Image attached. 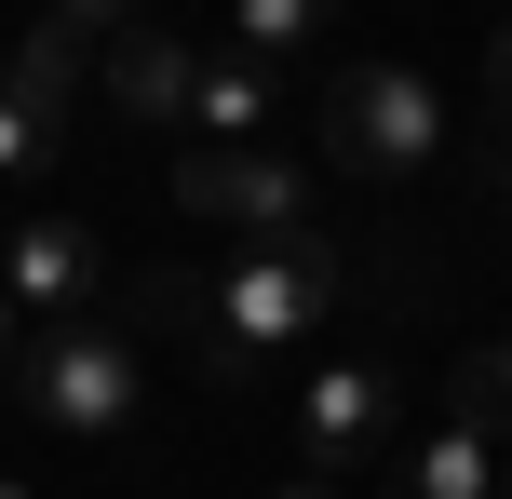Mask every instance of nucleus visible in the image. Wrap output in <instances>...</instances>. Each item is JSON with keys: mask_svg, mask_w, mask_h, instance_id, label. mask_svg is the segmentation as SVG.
Here are the masks:
<instances>
[{"mask_svg": "<svg viewBox=\"0 0 512 499\" xmlns=\"http://www.w3.org/2000/svg\"><path fill=\"white\" fill-rule=\"evenodd\" d=\"M337 311V243L324 230H283V243H243L216 284H189V338H203V378L216 392H256L310 324Z\"/></svg>", "mask_w": 512, "mask_h": 499, "instance_id": "1", "label": "nucleus"}, {"mask_svg": "<svg viewBox=\"0 0 512 499\" xmlns=\"http://www.w3.org/2000/svg\"><path fill=\"white\" fill-rule=\"evenodd\" d=\"M14 405L54 446H122L135 405H149V365H135L122 324H41V338L14 351Z\"/></svg>", "mask_w": 512, "mask_h": 499, "instance_id": "2", "label": "nucleus"}, {"mask_svg": "<svg viewBox=\"0 0 512 499\" xmlns=\"http://www.w3.org/2000/svg\"><path fill=\"white\" fill-rule=\"evenodd\" d=\"M445 135H459V108L405 54H351L337 95H324V162L337 176H418V162H445Z\"/></svg>", "mask_w": 512, "mask_h": 499, "instance_id": "3", "label": "nucleus"}, {"mask_svg": "<svg viewBox=\"0 0 512 499\" xmlns=\"http://www.w3.org/2000/svg\"><path fill=\"white\" fill-rule=\"evenodd\" d=\"M81 27H27L14 54H0V189H27V176H54L68 162V135H81Z\"/></svg>", "mask_w": 512, "mask_h": 499, "instance_id": "4", "label": "nucleus"}, {"mask_svg": "<svg viewBox=\"0 0 512 499\" xmlns=\"http://www.w3.org/2000/svg\"><path fill=\"white\" fill-rule=\"evenodd\" d=\"M0 297H14L27 338H41V324H95L108 230H95V216H14V230H0Z\"/></svg>", "mask_w": 512, "mask_h": 499, "instance_id": "5", "label": "nucleus"}, {"mask_svg": "<svg viewBox=\"0 0 512 499\" xmlns=\"http://www.w3.org/2000/svg\"><path fill=\"white\" fill-rule=\"evenodd\" d=\"M176 203L283 243V230H310V162H283V149H176Z\"/></svg>", "mask_w": 512, "mask_h": 499, "instance_id": "6", "label": "nucleus"}, {"mask_svg": "<svg viewBox=\"0 0 512 499\" xmlns=\"http://www.w3.org/2000/svg\"><path fill=\"white\" fill-rule=\"evenodd\" d=\"M391 405H405L391 365H310V392H297V459H310L324 486L364 473V459L391 446Z\"/></svg>", "mask_w": 512, "mask_h": 499, "instance_id": "7", "label": "nucleus"}, {"mask_svg": "<svg viewBox=\"0 0 512 499\" xmlns=\"http://www.w3.org/2000/svg\"><path fill=\"white\" fill-rule=\"evenodd\" d=\"M189 68H203V54H189L176 27L135 14L122 41H108V108H122L135 135H189Z\"/></svg>", "mask_w": 512, "mask_h": 499, "instance_id": "8", "label": "nucleus"}, {"mask_svg": "<svg viewBox=\"0 0 512 499\" xmlns=\"http://www.w3.org/2000/svg\"><path fill=\"white\" fill-rule=\"evenodd\" d=\"M270 68H243V54H203V68H189V149H256V135H270Z\"/></svg>", "mask_w": 512, "mask_h": 499, "instance_id": "9", "label": "nucleus"}, {"mask_svg": "<svg viewBox=\"0 0 512 499\" xmlns=\"http://www.w3.org/2000/svg\"><path fill=\"white\" fill-rule=\"evenodd\" d=\"M391 499H499V446L472 419H432L405 446V473H391Z\"/></svg>", "mask_w": 512, "mask_h": 499, "instance_id": "10", "label": "nucleus"}, {"mask_svg": "<svg viewBox=\"0 0 512 499\" xmlns=\"http://www.w3.org/2000/svg\"><path fill=\"white\" fill-rule=\"evenodd\" d=\"M324 27H337V0H230V54H243V68H270V81L297 68Z\"/></svg>", "mask_w": 512, "mask_h": 499, "instance_id": "11", "label": "nucleus"}, {"mask_svg": "<svg viewBox=\"0 0 512 499\" xmlns=\"http://www.w3.org/2000/svg\"><path fill=\"white\" fill-rule=\"evenodd\" d=\"M445 419H472L486 446H512V338H486V351L445 365Z\"/></svg>", "mask_w": 512, "mask_h": 499, "instance_id": "12", "label": "nucleus"}, {"mask_svg": "<svg viewBox=\"0 0 512 499\" xmlns=\"http://www.w3.org/2000/svg\"><path fill=\"white\" fill-rule=\"evenodd\" d=\"M486 95H499V135H512V27L486 41Z\"/></svg>", "mask_w": 512, "mask_h": 499, "instance_id": "13", "label": "nucleus"}, {"mask_svg": "<svg viewBox=\"0 0 512 499\" xmlns=\"http://www.w3.org/2000/svg\"><path fill=\"white\" fill-rule=\"evenodd\" d=\"M14 351H27V324H14V297H0V392H14Z\"/></svg>", "mask_w": 512, "mask_h": 499, "instance_id": "14", "label": "nucleus"}, {"mask_svg": "<svg viewBox=\"0 0 512 499\" xmlns=\"http://www.w3.org/2000/svg\"><path fill=\"white\" fill-rule=\"evenodd\" d=\"M270 499H337V486H324V473H283V486H270Z\"/></svg>", "mask_w": 512, "mask_h": 499, "instance_id": "15", "label": "nucleus"}, {"mask_svg": "<svg viewBox=\"0 0 512 499\" xmlns=\"http://www.w3.org/2000/svg\"><path fill=\"white\" fill-rule=\"evenodd\" d=\"M486 176H499V216H512V135H499V149H486Z\"/></svg>", "mask_w": 512, "mask_h": 499, "instance_id": "16", "label": "nucleus"}, {"mask_svg": "<svg viewBox=\"0 0 512 499\" xmlns=\"http://www.w3.org/2000/svg\"><path fill=\"white\" fill-rule=\"evenodd\" d=\"M0 499H41V486H27V473H0Z\"/></svg>", "mask_w": 512, "mask_h": 499, "instance_id": "17", "label": "nucleus"}, {"mask_svg": "<svg viewBox=\"0 0 512 499\" xmlns=\"http://www.w3.org/2000/svg\"><path fill=\"white\" fill-rule=\"evenodd\" d=\"M499 499H512V446H499Z\"/></svg>", "mask_w": 512, "mask_h": 499, "instance_id": "18", "label": "nucleus"}]
</instances>
